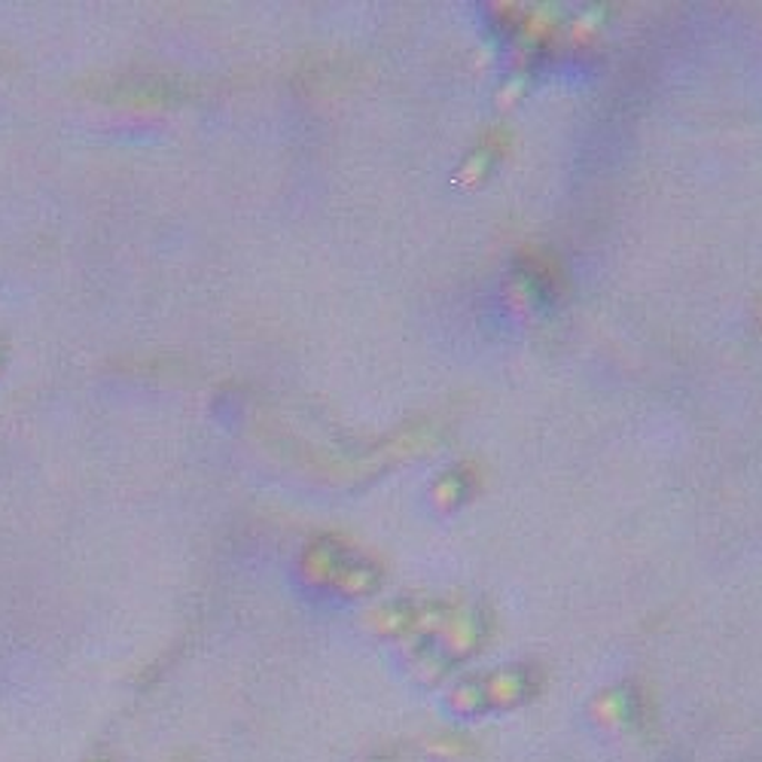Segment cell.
Here are the masks:
<instances>
[{"label": "cell", "mask_w": 762, "mask_h": 762, "mask_svg": "<svg viewBox=\"0 0 762 762\" xmlns=\"http://www.w3.org/2000/svg\"><path fill=\"white\" fill-rule=\"evenodd\" d=\"M101 98L110 101H126V104H174L180 98H187V89L180 80H168L159 73H131V77H110L104 83H98Z\"/></svg>", "instance_id": "cell-1"}, {"label": "cell", "mask_w": 762, "mask_h": 762, "mask_svg": "<svg viewBox=\"0 0 762 762\" xmlns=\"http://www.w3.org/2000/svg\"><path fill=\"white\" fill-rule=\"evenodd\" d=\"M80 762H117V760L108 756V753H86V756H80Z\"/></svg>", "instance_id": "cell-2"}]
</instances>
